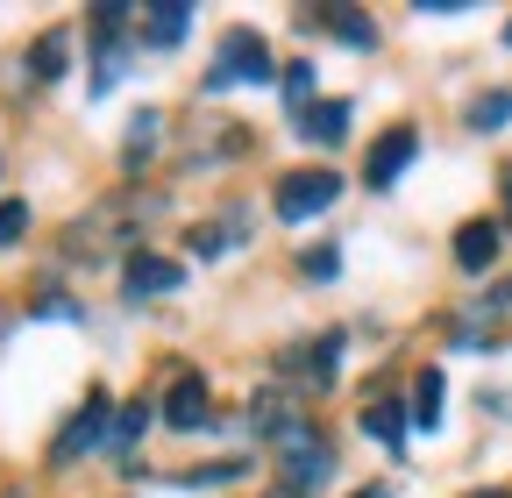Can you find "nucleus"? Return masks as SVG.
Instances as JSON below:
<instances>
[{
  "label": "nucleus",
  "mask_w": 512,
  "mask_h": 498,
  "mask_svg": "<svg viewBox=\"0 0 512 498\" xmlns=\"http://www.w3.org/2000/svg\"><path fill=\"white\" fill-rule=\"evenodd\" d=\"M107 427H114V406H107V392H93L72 420H64V434H57V463H79L86 449H100Z\"/></svg>",
  "instance_id": "3"
},
{
  "label": "nucleus",
  "mask_w": 512,
  "mask_h": 498,
  "mask_svg": "<svg viewBox=\"0 0 512 498\" xmlns=\"http://www.w3.org/2000/svg\"><path fill=\"white\" fill-rule=\"evenodd\" d=\"M470 498H505V491H470Z\"/></svg>",
  "instance_id": "24"
},
{
  "label": "nucleus",
  "mask_w": 512,
  "mask_h": 498,
  "mask_svg": "<svg viewBox=\"0 0 512 498\" xmlns=\"http://www.w3.org/2000/svg\"><path fill=\"white\" fill-rule=\"evenodd\" d=\"M356 498H392V491H384V484H363V491H356Z\"/></svg>",
  "instance_id": "23"
},
{
  "label": "nucleus",
  "mask_w": 512,
  "mask_h": 498,
  "mask_svg": "<svg viewBox=\"0 0 512 498\" xmlns=\"http://www.w3.org/2000/svg\"><path fill=\"white\" fill-rule=\"evenodd\" d=\"M498 200H505V221H512V164L498 171Z\"/></svg>",
  "instance_id": "22"
},
{
  "label": "nucleus",
  "mask_w": 512,
  "mask_h": 498,
  "mask_svg": "<svg viewBox=\"0 0 512 498\" xmlns=\"http://www.w3.org/2000/svg\"><path fill=\"white\" fill-rule=\"evenodd\" d=\"M505 121H512V93H484L470 107V129H505Z\"/></svg>",
  "instance_id": "16"
},
{
  "label": "nucleus",
  "mask_w": 512,
  "mask_h": 498,
  "mask_svg": "<svg viewBox=\"0 0 512 498\" xmlns=\"http://www.w3.org/2000/svg\"><path fill=\"white\" fill-rule=\"evenodd\" d=\"M249 420H256V427L271 434V449H278V442H292V434H306V420H299V406H292L285 392H256Z\"/></svg>",
  "instance_id": "7"
},
{
  "label": "nucleus",
  "mask_w": 512,
  "mask_h": 498,
  "mask_svg": "<svg viewBox=\"0 0 512 498\" xmlns=\"http://www.w3.org/2000/svg\"><path fill=\"white\" fill-rule=\"evenodd\" d=\"M363 434H370V442H384V449H406V413H399L392 399H377V406H363Z\"/></svg>",
  "instance_id": "12"
},
{
  "label": "nucleus",
  "mask_w": 512,
  "mask_h": 498,
  "mask_svg": "<svg viewBox=\"0 0 512 498\" xmlns=\"http://www.w3.org/2000/svg\"><path fill=\"white\" fill-rule=\"evenodd\" d=\"M278 463H285V477H292V484H328V477H335V456L313 442V427H306V434H292V442H278Z\"/></svg>",
  "instance_id": "4"
},
{
  "label": "nucleus",
  "mask_w": 512,
  "mask_h": 498,
  "mask_svg": "<svg viewBox=\"0 0 512 498\" xmlns=\"http://www.w3.org/2000/svg\"><path fill=\"white\" fill-rule=\"evenodd\" d=\"M164 420H171L178 434L207 427V420H214V399H207V385H200V378H178V385L164 392Z\"/></svg>",
  "instance_id": "5"
},
{
  "label": "nucleus",
  "mask_w": 512,
  "mask_h": 498,
  "mask_svg": "<svg viewBox=\"0 0 512 498\" xmlns=\"http://www.w3.org/2000/svg\"><path fill=\"white\" fill-rule=\"evenodd\" d=\"M22 235H29V207L22 200H0V249L22 242Z\"/></svg>",
  "instance_id": "18"
},
{
  "label": "nucleus",
  "mask_w": 512,
  "mask_h": 498,
  "mask_svg": "<svg viewBox=\"0 0 512 498\" xmlns=\"http://www.w3.org/2000/svg\"><path fill=\"white\" fill-rule=\"evenodd\" d=\"M178 264L171 257H150V249H136V257H128V292L136 299H150V292H178Z\"/></svg>",
  "instance_id": "9"
},
{
  "label": "nucleus",
  "mask_w": 512,
  "mask_h": 498,
  "mask_svg": "<svg viewBox=\"0 0 512 498\" xmlns=\"http://www.w3.org/2000/svg\"><path fill=\"white\" fill-rule=\"evenodd\" d=\"M498 299H505V306H512V285H505V292H498Z\"/></svg>",
  "instance_id": "26"
},
{
  "label": "nucleus",
  "mask_w": 512,
  "mask_h": 498,
  "mask_svg": "<svg viewBox=\"0 0 512 498\" xmlns=\"http://www.w3.org/2000/svg\"><path fill=\"white\" fill-rule=\"evenodd\" d=\"M491 257H498V221H470V228L456 235V264H463V271H484Z\"/></svg>",
  "instance_id": "10"
},
{
  "label": "nucleus",
  "mask_w": 512,
  "mask_h": 498,
  "mask_svg": "<svg viewBox=\"0 0 512 498\" xmlns=\"http://www.w3.org/2000/svg\"><path fill=\"white\" fill-rule=\"evenodd\" d=\"M299 271H306V278H335V271H342V257H335V249H306Z\"/></svg>",
  "instance_id": "19"
},
{
  "label": "nucleus",
  "mask_w": 512,
  "mask_h": 498,
  "mask_svg": "<svg viewBox=\"0 0 512 498\" xmlns=\"http://www.w3.org/2000/svg\"><path fill=\"white\" fill-rule=\"evenodd\" d=\"M36 314H64V321H72V314H79V306H72V299H64V292H43V299H36Z\"/></svg>",
  "instance_id": "21"
},
{
  "label": "nucleus",
  "mask_w": 512,
  "mask_h": 498,
  "mask_svg": "<svg viewBox=\"0 0 512 498\" xmlns=\"http://www.w3.org/2000/svg\"><path fill=\"white\" fill-rule=\"evenodd\" d=\"M505 50H512V22H505Z\"/></svg>",
  "instance_id": "27"
},
{
  "label": "nucleus",
  "mask_w": 512,
  "mask_h": 498,
  "mask_svg": "<svg viewBox=\"0 0 512 498\" xmlns=\"http://www.w3.org/2000/svg\"><path fill=\"white\" fill-rule=\"evenodd\" d=\"M328 29L349 43V50H370L377 43V29H370V15H356V8H328Z\"/></svg>",
  "instance_id": "14"
},
{
  "label": "nucleus",
  "mask_w": 512,
  "mask_h": 498,
  "mask_svg": "<svg viewBox=\"0 0 512 498\" xmlns=\"http://www.w3.org/2000/svg\"><path fill=\"white\" fill-rule=\"evenodd\" d=\"M29 65H36V79L50 86V79L64 72V36H43V43H36V57H29Z\"/></svg>",
  "instance_id": "17"
},
{
  "label": "nucleus",
  "mask_w": 512,
  "mask_h": 498,
  "mask_svg": "<svg viewBox=\"0 0 512 498\" xmlns=\"http://www.w3.org/2000/svg\"><path fill=\"white\" fill-rule=\"evenodd\" d=\"M299 136L335 150V143L349 136V100H306V107H299Z\"/></svg>",
  "instance_id": "6"
},
{
  "label": "nucleus",
  "mask_w": 512,
  "mask_h": 498,
  "mask_svg": "<svg viewBox=\"0 0 512 498\" xmlns=\"http://www.w3.org/2000/svg\"><path fill=\"white\" fill-rule=\"evenodd\" d=\"M285 93L306 100V93H313V65H292V72H285Z\"/></svg>",
  "instance_id": "20"
},
{
  "label": "nucleus",
  "mask_w": 512,
  "mask_h": 498,
  "mask_svg": "<svg viewBox=\"0 0 512 498\" xmlns=\"http://www.w3.org/2000/svg\"><path fill=\"white\" fill-rule=\"evenodd\" d=\"M342 200V178L320 164V171H292L278 178V221H313V214H328Z\"/></svg>",
  "instance_id": "1"
},
{
  "label": "nucleus",
  "mask_w": 512,
  "mask_h": 498,
  "mask_svg": "<svg viewBox=\"0 0 512 498\" xmlns=\"http://www.w3.org/2000/svg\"><path fill=\"white\" fill-rule=\"evenodd\" d=\"M0 335H8V306H0Z\"/></svg>",
  "instance_id": "25"
},
{
  "label": "nucleus",
  "mask_w": 512,
  "mask_h": 498,
  "mask_svg": "<svg viewBox=\"0 0 512 498\" xmlns=\"http://www.w3.org/2000/svg\"><path fill=\"white\" fill-rule=\"evenodd\" d=\"M413 150H420V136H413V129L377 136V150H370V185H399V171L413 164Z\"/></svg>",
  "instance_id": "8"
},
{
  "label": "nucleus",
  "mask_w": 512,
  "mask_h": 498,
  "mask_svg": "<svg viewBox=\"0 0 512 498\" xmlns=\"http://www.w3.org/2000/svg\"><path fill=\"white\" fill-rule=\"evenodd\" d=\"M278 498H292V491H278Z\"/></svg>",
  "instance_id": "28"
},
{
  "label": "nucleus",
  "mask_w": 512,
  "mask_h": 498,
  "mask_svg": "<svg viewBox=\"0 0 512 498\" xmlns=\"http://www.w3.org/2000/svg\"><path fill=\"white\" fill-rule=\"evenodd\" d=\"M441 392H448L441 370H420V385H413V420L420 427H441Z\"/></svg>",
  "instance_id": "13"
},
{
  "label": "nucleus",
  "mask_w": 512,
  "mask_h": 498,
  "mask_svg": "<svg viewBox=\"0 0 512 498\" xmlns=\"http://www.w3.org/2000/svg\"><path fill=\"white\" fill-rule=\"evenodd\" d=\"M185 29H192V8H178V0H171V8H150V15H143V36H150L157 50H178Z\"/></svg>",
  "instance_id": "11"
},
{
  "label": "nucleus",
  "mask_w": 512,
  "mask_h": 498,
  "mask_svg": "<svg viewBox=\"0 0 512 498\" xmlns=\"http://www.w3.org/2000/svg\"><path fill=\"white\" fill-rule=\"evenodd\" d=\"M271 79V50L256 43V36H228L221 57H214V72H207V93H228V86H264Z\"/></svg>",
  "instance_id": "2"
},
{
  "label": "nucleus",
  "mask_w": 512,
  "mask_h": 498,
  "mask_svg": "<svg viewBox=\"0 0 512 498\" xmlns=\"http://www.w3.org/2000/svg\"><path fill=\"white\" fill-rule=\"evenodd\" d=\"M143 427H150V406H121L114 427H107V449H136V442H143Z\"/></svg>",
  "instance_id": "15"
}]
</instances>
